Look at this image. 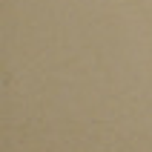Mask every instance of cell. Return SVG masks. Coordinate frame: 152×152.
I'll return each mask as SVG.
<instances>
[]
</instances>
